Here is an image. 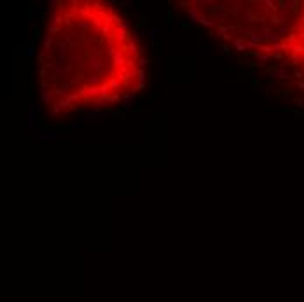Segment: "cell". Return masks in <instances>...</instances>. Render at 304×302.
<instances>
[{
    "label": "cell",
    "instance_id": "cell-3",
    "mask_svg": "<svg viewBox=\"0 0 304 302\" xmlns=\"http://www.w3.org/2000/svg\"><path fill=\"white\" fill-rule=\"evenodd\" d=\"M220 49L224 51V54H227V56L231 54V47H229V46H226V44H220Z\"/></svg>",
    "mask_w": 304,
    "mask_h": 302
},
{
    "label": "cell",
    "instance_id": "cell-5",
    "mask_svg": "<svg viewBox=\"0 0 304 302\" xmlns=\"http://www.w3.org/2000/svg\"><path fill=\"white\" fill-rule=\"evenodd\" d=\"M39 37H40V28H35V30H33V38L37 40Z\"/></svg>",
    "mask_w": 304,
    "mask_h": 302
},
{
    "label": "cell",
    "instance_id": "cell-1",
    "mask_svg": "<svg viewBox=\"0 0 304 302\" xmlns=\"http://www.w3.org/2000/svg\"><path fill=\"white\" fill-rule=\"evenodd\" d=\"M147 25V14H142L140 16V21L138 23H135V28H142V26H145Z\"/></svg>",
    "mask_w": 304,
    "mask_h": 302
},
{
    "label": "cell",
    "instance_id": "cell-7",
    "mask_svg": "<svg viewBox=\"0 0 304 302\" xmlns=\"http://www.w3.org/2000/svg\"><path fill=\"white\" fill-rule=\"evenodd\" d=\"M133 112H135V114H138V112H142V107H135V109H133Z\"/></svg>",
    "mask_w": 304,
    "mask_h": 302
},
{
    "label": "cell",
    "instance_id": "cell-6",
    "mask_svg": "<svg viewBox=\"0 0 304 302\" xmlns=\"http://www.w3.org/2000/svg\"><path fill=\"white\" fill-rule=\"evenodd\" d=\"M191 26H192V25L187 23V21H184V23H182V28H184V30H187V28H191Z\"/></svg>",
    "mask_w": 304,
    "mask_h": 302
},
{
    "label": "cell",
    "instance_id": "cell-2",
    "mask_svg": "<svg viewBox=\"0 0 304 302\" xmlns=\"http://www.w3.org/2000/svg\"><path fill=\"white\" fill-rule=\"evenodd\" d=\"M114 115H116V117H121V119H122V117L126 115V109H119V110H116V112H114Z\"/></svg>",
    "mask_w": 304,
    "mask_h": 302
},
{
    "label": "cell",
    "instance_id": "cell-4",
    "mask_svg": "<svg viewBox=\"0 0 304 302\" xmlns=\"http://www.w3.org/2000/svg\"><path fill=\"white\" fill-rule=\"evenodd\" d=\"M166 18H168V23H171V19H173V12H171V9H168V12H166Z\"/></svg>",
    "mask_w": 304,
    "mask_h": 302
}]
</instances>
